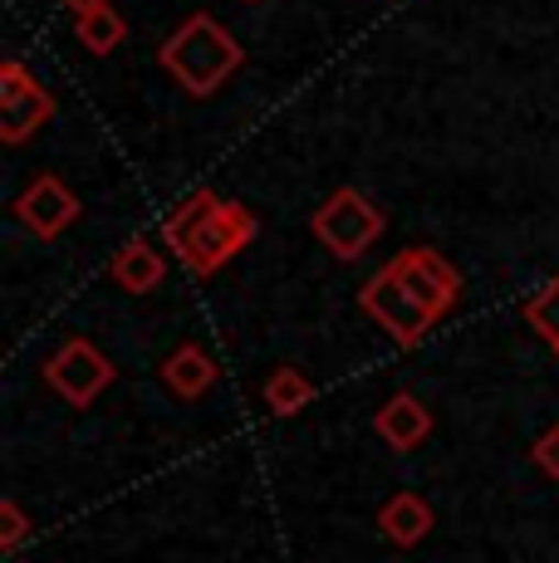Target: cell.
I'll list each match as a JSON object with an SVG mask.
<instances>
[{"label":"cell","mask_w":559,"mask_h":563,"mask_svg":"<svg viewBox=\"0 0 559 563\" xmlns=\"http://www.w3.org/2000/svg\"><path fill=\"white\" fill-rule=\"evenodd\" d=\"M157 59H163V69L191 93V99H207V93H217L221 84L241 69L245 49L235 45V35H226L211 15H191L167 35V45L157 49Z\"/></svg>","instance_id":"cell-1"},{"label":"cell","mask_w":559,"mask_h":563,"mask_svg":"<svg viewBox=\"0 0 559 563\" xmlns=\"http://www.w3.org/2000/svg\"><path fill=\"white\" fill-rule=\"evenodd\" d=\"M251 241H255V216L235 201H221L217 211L177 245V260L191 269V275H217L226 260L241 255Z\"/></svg>","instance_id":"cell-2"},{"label":"cell","mask_w":559,"mask_h":563,"mask_svg":"<svg viewBox=\"0 0 559 563\" xmlns=\"http://www.w3.org/2000/svg\"><path fill=\"white\" fill-rule=\"evenodd\" d=\"M315 235L329 245L335 260H359L383 235V211L363 191L339 187L335 197L315 211Z\"/></svg>","instance_id":"cell-3"},{"label":"cell","mask_w":559,"mask_h":563,"mask_svg":"<svg viewBox=\"0 0 559 563\" xmlns=\"http://www.w3.org/2000/svg\"><path fill=\"white\" fill-rule=\"evenodd\" d=\"M359 305H363V313H369L373 323H379V329H388L393 343H403V349H417V343L427 339V329L437 323L432 313L413 299V289L393 275V265H383L379 275L359 289Z\"/></svg>","instance_id":"cell-4"},{"label":"cell","mask_w":559,"mask_h":563,"mask_svg":"<svg viewBox=\"0 0 559 563\" xmlns=\"http://www.w3.org/2000/svg\"><path fill=\"white\" fill-rule=\"evenodd\" d=\"M50 118H55L50 89H40V79H30V69L20 59H10L6 69H0V137H6L10 147H20L25 137H35Z\"/></svg>","instance_id":"cell-5"},{"label":"cell","mask_w":559,"mask_h":563,"mask_svg":"<svg viewBox=\"0 0 559 563\" xmlns=\"http://www.w3.org/2000/svg\"><path fill=\"white\" fill-rule=\"evenodd\" d=\"M45 383L55 387V393L69 407H89L94 397H99L103 387L113 383V363L103 358V353L94 349L89 339H69V343H59V349L50 353Z\"/></svg>","instance_id":"cell-6"},{"label":"cell","mask_w":559,"mask_h":563,"mask_svg":"<svg viewBox=\"0 0 559 563\" xmlns=\"http://www.w3.org/2000/svg\"><path fill=\"white\" fill-rule=\"evenodd\" d=\"M388 265H393V275L403 279L407 289H413L417 305L432 313V319L451 313V305L461 299V275L447 265L442 255L432 251V245H413V251H397Z\"/></svg>","instance_id":"cell-7"},{"label":"cell","mask_w":559,"mask_h":563,"mask_svg":"<svg viewBox=\"0 0 559 563\" xmlns=\"http://www.w3.org/2000/svg\"><path fill=\"white\" fill-rule=\"evenodd\" d=\"M79 211H84L79 197H74L59 177H35L15 197L20 225H25L30 235H40V241H55V235H64L74 221H79Z\"/></svg>","instance_id":"cell-8"},{"label":"cell","mask_w":559,"mask_h":563,"mask_svg":"<svg viewBox=\"0 0 559 563\" xmlns=\"http://www.w3.org/2000/svg\"><path fill=\"white\" fill-rule=\"evenodd\" d=\"M373 431H379L393 451H417L432 437V411L417 402L413 393H393L388 402L373 411Z\"/></svg>","instance_id":"cell-9"},{"label":"cell","mask_w":559,"mask_h":563,"mask_svg":"<svg viewBox=\"0 0 559 563\" xmlns=\"http://www.w3.org/2000/svg\"><path fill=\"white\" fill-rule=\"evenodd\" d=\"M113 285L128 289V295H153L157 285H163V255H157V245L147 241V235H133V241L123 245V251L113 255Z\"/></svg>","instance_id":"cell-10"},{"label":"cell","mask_w":559,"mask_h":563,"mask_svg":"<svg viewBox=\"0 0 559 563\" xmlns=\"http://www.w3.org/2000/svg\"><path fill=\"white\" fill-rule=\"evenodd\" d=\"M379 529L403 549L423 544V539L432 534V505H427L423 495H407V490L393 495V500L379 510Z\"/></svg>","instance_id":"cell-11"},{"label":"cell","mask_w":559,"mask_h":563,"mask_svg":"<svg viewBox=\"0 0 559 563\" xmlns=\"http://www.w3.org/2000/svg\"><path fill=\"white\" fill-rule=\"evenodd\" d=\"M163 383L177 397H187V402H191V397H201V393H211V387H217V363H211L207 349H197V343H182V349L163 363Z\"/></svg>","instance_id":"cell-12"},{"label":"cell","mask_w":559,"mask_h":563,"mask_svg":"<svg viewBox=\"0 0 559 563\" xmlns=\"http://www.w3.org/2000/svg\"><path fill=\"white\" fill-rule=\"evenodd\" d=\"M74 30H79V45L89 49V54H99V59H103V54H113V49L128 40V20L118 15L113 5L79 15V20H74Z\"/></svg>","instance_id":"cell-13"},{"label":"cell","mask_w":559,"mask_h":563,"mask_svg":"<svg viewBox=\"0 0 559 563\" xmlns=\"http://www.w3.org/2000/svg\"><path fill=\"white\" fill-rule=\"evenodd\" d=\"M309 397H315V387H309V377L299 367H275V377L265 383V411L271 417H295Z\"/></svg>","instance_id":"cell-14"},{"label":"cell","mask_w":559,"mask_h":563,"mask_svg":"<svg viewBox=\"0 0 559 563\" xmlns=\"http://www.w3.org/2000/svg\"><path fill=\"white\" fill-rule=\"evenodd\" d=\"M217 206H221V197H217V191H211V187H197V191H191V197L182 201L177 211L167 216V225H163V235H167V245H172V251H177V245L187 241V235L197 231V225L207 221V216L217 211Z\"/></svg>","instance_id":"cell-15"},{"label":"cell","mask_w":559,"mask_h":563,"mask_svg":"<svg viewBox=\"0 0 559 563\" xmlns=\"http://www.w3.org/2000/svg\"><path fill=\"white\" fill-rule=\"evenodd\" d=\"M525 323H530L550 349H559V279L540 285L530 299H525Z\"/></svg>","instance_id":"cell-16"},{"label":"cell","mask_w":559,"mask_h":563,"mask_svg":"<svg viewBox=\"0 0 559 563\" xmlns=\"http://www.w3.org/2000/svg\"><path fill=\"white\" fill-rule=\"evenodd\" d=\"M25 534H30L25 510H20L15 500H6V505H0V549H15Z\"/></svg>","instance_id":"cell-17"},{"label":"cell","mask_w":559,"mask_h":563,"mask_svg":"<svg viewBox=\"0 0 559 563\" xmlns=\"http://www.w3.org/2000/svg\"><path fill=\"white\" fill-rule=\"evenodd\" d=\"M530 461L540 465L550 481H559V427H550L540 441H535V446H530Z\"/></svg>","instance_id":"cell-18"},{"label":"cell","mask_w":559,"mask_h":563,"mask_svg":"<svg viewBox=\"0 0 559 563\" xmlns=\"http://www.w3.org/2000/svg\"><path fill=\"white\" fill-rule=\"evenodd\" d=\"M103 5H109V0H64V10H69L74 20H79V15H89V10H103Z\"/></svg>","instance_id":"cell-19"},{"label":"cell","mask_w":559,"mask_h":563,"mask_svg":"<svg viewBox=\"0 0 559 563\" xmlns=\"http://www.w3.org/2000/svg\"><path fill=\"white\" fill-rule=\"evenodd\" d=\"M555 353H559V349H555Z\"/></svg>","instance_id":"cell-20"}]
</instances>
